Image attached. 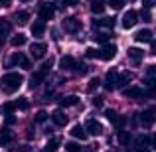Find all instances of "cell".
Listing matches in <instances>:
<instances>
[{
	"label": "cell",
	"instance_id": "1",
	"mask_svg": "<svg viewBox=\"0 0 156 152\" xmlns=\"http://www.w3.org/2000/svg\"><path fill=\"white\" fill-rule=\"evenodd\" d=\"M22 83H24V77L16 71H10V73H6V75H2V89L6 93L18 91V89L22 87Z\"/></svg>",
	"mask_w": 156,
	"mask_h": 152
},
{
	"label": "cell",
	"instance_id": "2",
	"mask_svg": "<svg viewBox=\"0 0 156 152\" xmlns=\"http://www.w3.org/2000/svg\"><path fill=\"white\" fill-rule=\"evenodd\" d=\"M61 26H63V30L69 32V34H77V32L81 30V22L75 18V16H69V18H65Z\"/></svg>",
	"mask_w": 156,
	"mask_h": 152
},
{
	"label": "cell",
	"instance_id": "3",
	"mask_svg": "<svg viewBox=\"0 0 156 152\" xmlns=\"http://www.w3.org/2000/svg\"><path fill=\"white\" fill-rule=\"evenodd\" d=\"M140 122L144 126H150L156 122V107H150V109H144L140 113Z\"/></svg>",
	"mask_w": 156,
	"mask_h": 152
},
{
	"label": "cell",
	"instance_id": "4",
	"mask_svg": "<svg viewBox=\"0 0 156 152\" xmlns=\"http://www.w3.org/2000/svg\"><path fill=\"white\" fill-rule=\"evenodd\" d=\"M105 89L107 91H113L115 87L119 85V73L115 71V69H111V71H107V77H105Z\"/></svg>",
	"mask_w": 156,
	"mask_h": 152
},
{
	"label": "cell",
	"instance_id": "5",
	"mask_svg": "<svg viewBox=\"0 0 156 152\" xmlns=\"http://www.w3.org/2000/svg\"><path fill=\"white\" fill-rule=\"evenodd\" d=\"M46 50H48V46H46V44H42V42H36V44H32V46H30V53H32L34 59H42V57L46 55Z\"/></svg>",
	"mask_w": 156,
	"mask_h": 152
},
{
	"label": "cell",
	"instance_id": "6",
	"mask_svg": "<svg viewBox=\"0 0 156 152\" xmlns=\"http://www.w3.org/2000/svg\"><path fill=\"white\" fill-rule=\"evenodd\" d=\"M85 130H87L91 136H99V134L103 133V126H101V122H97L95 118H89V121L85 122Z\"/></svg>",
	"mask_w": 156,
	"mask_h": 152
},
{
	"label": "cell",
	"instance_id": "7",
	"mask_svg": "<svg viewBox=\"0 0 156 152\" xmlns=\"http://www.w3.org/2000/svg\"><path fill=\"white\" fill-rule=\"evenodd\" d=\"M138 22V14L134 10H129V12H125V16H122V28H126V30H129V28H133L134 24Z\"/></svg>",
	"mask_w": 156,
	"mask_h": 152
},
{
	"label": "cell",
	"instance_id": "8",
	"mask_svg": "<svg viewBox=\"0 0 156 152\" xmlns=\"http://www.w3.org/2000/svg\"><path fill=\"white\" fill-rule=\"evenodd\" d=\"M99 51H101V53H99V57H101L103 61H111L115 55H117V48L111 46V44H105L103 50H99Z\"/></svg>",
	"mask_w": 156,
	"mask_h": 152
},
{
	"label": "cell",
	"instance_id": "9",
	"mask_svg": "<svg viewBox=\"0 0 156 152\" xmlns=\"http://www.w3.org/2000/svg\"><path fill=\"white\" fill-rule=\"evenodd\" d=\"M53 14H55V8L51 6V4H42L40 6V20H51L53 18Z\"/></svg>",
	"mask_w": 156,
	"mask_h": 152
},
{
	"label": "cell",
	"instance_id": "10",
	"mask_svg": "<svg viewBox=\"0 0 156 152\" xmlns=\"http://www.w3.org/2000/svg\"><path fill=\"white\" fill-rule=\"evenodd\" d=\"M126 55H129V59L133 61V63H140L142 57H144V51H142L140 48H129V50H126Z\"/></svg>",
	"mask_w": 156,
	"mask_h": 152
},
{
	"label": "cell",
	"instance_id": "11",
	"mask_svg": "<svg viewBox=\"0 0 156 152\" xmlns=\"http://www.w3.org/2000/svg\"><path fill=\"white\" fill-rule=\"evenodd\" d=\"M122 95H125L126 99H140V97L146 95V93L142 91L140 87H126L125 91H122Z\"/></svg>",
	"mask_w": 156,
	"mask_h": 152
},
{
	"label": "cell",
	"instance_id": "12",
	"mask_svg": "<svg viewBox=\"0 0 156 152\" xmlns=\"http://www.w3.org/2000/svg\"><path fill=\"white\" fill-rule=\"evenodd\" d=\"M134 40H136V42H140V44L152 42V32H150V30H144V28H142V30H138L136 34H134Z\"/></svg>",
	"mask_w": 156,
	"mask_h": 152
},
{
	"label": "cell",
	"instance_id": "13",
	"mask_svg": "<svg viewBox=\"0 0 156 152\" xmlns=\"http://www.w3.org/2000/svg\"><path fill=\"white\" fill-rule=\"evenodd\" d=\"M51 121L55 122L57 126H65L67 125V115H65L63 111H53L51 113Z\"/></svg>",
	"mask_w": 156,
	"mask_h": 152
},
{
	"label": "cell",
	"instance_id": "14",
	"mask_svg": "<svg viewBox=\"0 0 156 152\" xmlns=\"http://www.w3.org/2000/svg\"><path fill=\"white\" fill-rule=\"evenodd\" d=\"M75 65L77 63H75V59H73L71 55H63L59 59V69H63V71H69V69H73Z\"/></svg>",
	"mask_w": 156,
	"mask_h": 152
},
{
	"label": "cell",
	"instance_id": "15",
	"mask_svg": "<svg viewBox=\"0 0 156 152\" xmlns=\"http://www.w3.org/2000/svg\"><path fill=\"white\" fill-rule=\"evenodd\" d=\"M46 73H48V71H44V69H40V71H36L34 75L30 77V87H32V89H34V87H38V85L42 83L44 79H46Z\"/></svg>",
	"mask_w": 156,
	"mask_h": 152
},
{
	"label": "cell",
	"instance_id": "16",
	"mask_svg": "<svg viewBox=\"0 0 156 152\" xmlns=\"http://www.w3.org/2000/svg\"><path fill=\"white\" fill-rule=\"evenodd\" d=\"M71 136H75V138H79V140H87V136H89V133L85 130V126H81V125H75L71 129Z\"/></svg>",
	"mask_w": 156,
	"mask_h": 152
},
{
	"label": "cell",
	"instance_id": "17",
	"mask_svg": "<svg viewBox=\"0 0 156 152\" xmlns=\"http://www.w3.org/2000/svg\"><path fill=\"white\" fill-rule=\"evenodd\" d=\"M44 32H46V22H44V20H38V22L32 24V34H34L36 38L44 36Z\"/></svg>",
	"mask_w": 156,
	"mask_h": 152
},
{
	"label": "cell",
	"instance_id": "18",
	"mask_svg": "<svg viewBox=\"0 0 156 152\" xmlns=\"http://www.w3.org/2000/svg\"><path fill=\"white\" fill-rule=\"evenodd\" d=\"M12 140H14V133H12L10 129H2V133H0V144L6 146V144H10Z\"/></svg>",
	"mask_w": 156,
	"mask_h": 152
},
{
	"label": "cell",
	"instance_id": "19",
	"mask_svg": "<svg viewBox=\"0 0 156 152\" xmlns=\"http://www.w3.org/2000/svg\"><path fill=\"white\" fill-rule=\"evenodd\" d=\"M115 20L113 18H101V20H93V28H113Z\"/></svg>",
	"mask_w": 156,
	"mask_h": 152
},
{
	"label": "cell",
	"instance_id": "20",
	"mask_svg": "<svg viewBox=\"0 0 156 152\" xmlns=\"http://www.w3.org/2000/svg\"><path fill=\"white\" fill-rule=\"evenodd\" d=\"M119 142H121L125 148H129L130 142H133V136H130V133H126V130H119Z\"/></svg>",
	"mask_w": 156,
	"mask_h": 152
},
{
	"label": "cell",
	"instance_id": "21",
	"mask_svg": "<svg viewBox=\"0 0 156 152\" xmlns=\"http://www.w3.org/2000/svg\"><path fill=\"white\" fill-rule=\"evenodd\" d=\"M59 144H61L59 138H57V136H51L50 140L46 142V148H44V150H46V152H55L57 148H59Z\"/></svg>",
	"mask_w": 156,
	"mask_h": 152
},
{
	"label": "cell",
	"instance_id": "22",
	"mask_svg": "<svg viewBox=\"0 0 156 152\" xmlns=\"http://www.w3.org/2000/svg\"><path fill=\"white\" fill-rule=\"evenodd\" d=\"M79 103V97L77 95H69V97H63V99L59 101V105L61 107H73V105H77Z\"/></svg>",
	"mask_w": 156,
	"mask_h": 152
},
{
	"label": "cell",
	"instance_id": "23",
	"mask_svg": "<svg viewBox=\"0 0 156 152\" xmlns=\"http://www.w3.org/2000/svg\"><path fill=\"white\" fill-rule=\"evenodd\" d=\"M24 59H26V55H24V53H20V51L12 53V57H10V67H14V65H22Z\"/></svg>",
	"mask_w": 156,
	"mask_h": 152
},
{
	"label": "cell",
	"instance_id": "24",
	"mask_svg": "<svg viewBox=\"0 0 156 152\" xmlns=\"http://www.w3.org/2000/svg\"><path fill=\"white\" fill-rule=\"evenodd\" d=\"M130 81H133V73L125 71V73H121V75H119V85H117V87H125V85H129Z\"/></svg>",
	"mask_w": 156,
	"mask_h": 152
},
{
	"label": "cell",
	"instance_id": "25",
	"mask_svg": "<svg viewBox=\"0 0 156 152\" xmlns=\"http://www.w3.org/2000/svg\"><path fill=\"white\" fill-rule=\"evenodd\" d=\"M28 20H30V12H26V10H20V12H16V22L18 24H28Z\"/></svg>",
	"mask_w": 156,
	"mask_h": 152
},
{
	"label": "cell",
	"instance_id": "26",
	"mask_svg": "<svg viewBox=\"0 0 156 152\" xmlns=\"http://www.w3.org/2000/svg\"><path fill=\"white\" fill-rule=\"evenodd\" d=\"M126 121H129V118H126V115H119V117H117V121H115V129H117V130H122V129H125V126H126Z\"/></svg>",
	"mask_w": 156,
	"mask_h": 152
},
{
	"label": "cell",
	"instance_id": "27",
	"mask_svg": "<svg viewBox=\"0 0 156 152\" xmlns=\"http://www.w3.org/2000/svg\"><path fill=\"white\" fill-rule=\"evenodd\" d=\"M91 12L93 14H103L105 12V4L101 2V0H95V2L91 4Z\"/></svg>",
	"mask_w": 156,
	"mask_h": 152
},
{
	"label": "cell",
	"instance_id": "28",
	"mask_svg": "<svg viewBox=\"0 0 156 152\" xmlns=\"http://www.w3.org/2000/svg\"><path fill=\"white\" fill-rule=\"evenodd\" d=\"M26 42H28V40H26V36H24V34H18V36H14V38H12V46H14V48L24 46Z\"/></svg>",
	"mask_w": 156,
	"mask_h": 152
},
{
	"label": "cell",
	"instance_id": "29",
	"mask_svg": "<svg viewBox=\"0 0 156 152\" xmlns=\"http://www.w3.org/2000/svg\"><path fill=\"white\" fill-rule=\"evenodd\" d=\"M99 85H101V79H99V77H93V79L89 81V85H87V91H89V93H93L97 87H99Z\"/></svg>",
	"mask_w": 156,
	"mask_h": 152
},
{
	"label": "cell",
	"instance_id": "30",
	"mask_svg": "<svg viewBox=\"0 0 156 152\" xmlns=\"http://www.w3.org/2000/svg\"><path fill=\"white\" fill-rule=\"evenodd\" d=\"M12 30V26H10V22H8L6 18H0V32H4V34H8V32Z\"/></svg>",
	"mask_w": 156,
	"mask_h": 152
},
{
	"label": "cell",
	"instance_id": "31",
	"mask_svg": "<svg viewBox=\"0 0 156 152\" xmlns=\"http://www.w3.org/2000/svg\"><path fill=\"white\" fill-rule=\"evenodd\" d=\"M65 150L67 152H81V146L77 144V142H67V144H65Z\"/></svg>",
	"mask_w": 156,
	"mask_h": 152
},
{
	"label": "cell",
	"instance_id": "32",
	"mask_svg": "<svg viewBox=\"0 0 156 152\" xmlns=\"http://www.w3.org/2000/svg\"><path fill=\"white\" fill-rule=\"evenodd\" d=\"M87 71H89V67L85 63H77L75 65V73H77V75H85Z\"/></svg>",
	"mask_w": 156,
	"mask_h": 152
},
{
	"label": "cell",
	"instance_id": "33",
	"mask_svg": "<svg viewBox=\"0 0 156 152\" xmlns=\"http://www.w3.org/2000/svg\"><path fill=\"white\" fill-rule=\"evenodd\" d=\"M16 109H18V105H16V103H6V105H4V113H6V115H12Z\"/></svg>",
	"mask_w": 156,
	"mask_h": 152
},
{
	"label": "cell",
	"instance_id": "34",
	"mask_svg": "<svg viewBox=\"0 0 156 152\" xmlns=\"http://www.w3.org/2000/svg\"><path fill=\"white\" fill-rule=\"evenodd\" d=\"M109 4H111V8H113V10H121L122 4H125V0H109Z\"/></svg>",
	"mask_w": 156,
	"mask_h": 152
},
{
	"label": "cell",
	"instance_id": "35",
	"mask_svg": "<svg viewBox=\"0 0 156 152\" xmlns=\"http://www.w3.org/2000/svg\"><path fill=\"white\" fill-rule=\"evenodd\" d=\"M93 40L99 44H107V40H109V34H95L93 36Z\"/></svg>",
	"mask_w": 156,
	"mask_h": 152
},
{
	"label": "cell",
	"instance_id": "36",
	"mask_svg": "<svg viewBox=\"0 0 156 152\" xmlns=\"http://www.w3.org/2000/svg\"><path fill=\"white\" fill-rule=\"evenodd\" d=\"M105 117H107V118H109V121H111V122L115 125V121H117L119 113H117V111H105Z\"/></svg>",
	"mask_w": 156,
	"mask_h": 152
},
{
	"label": "cell",
	"instance_id": "37",
	"mask_svg": "<svg viewBox=\"0 0 156 152\" xmlns=\"http://www.w3.org/2000/svg\"><path fill=\"white\" fill-rule=\"evenodd\" d=\"M146 97H150V99H156V83L148 85V91H146Z\"/></svg>",
	"mask_w": 156,
	"mask_h": 152
},
{
	"label": "cell",
	"instance_id": "38",
	"mask_svg": "<svg viewBox=\"0 0 156 152\" xmlns=\"http://www.w3.org/2000/svg\"><path fill=\"white\" fill-rule=\"evenodd\" d=\"M46 118H48V113H46V111H40V113H36V118H34V121L36 122H44Z\"/></svg>",
	"mask_w": 156,
	"mask_h": 152
},
{
	"label": "cell",
	"instance_id": "39",
	"mask_svg": "<svg viewBox=\"0 0 156 152\" xmlns=\"http://www.w3.org/2000/svg\"><path fill=\"white\" fill-rule=\"evenodd\" d=\"M99 50H93V48H87V50H85V55L87 57H99Z\"/></svg>",
	"mask_w": 156,
	"mask_h": 152
},
{
	"label": "cell",
	"instance_id": "40",
	"mask_svg": "<svg viewBox=\"0 0 156 152\" xmlns=\"http://www.w3.org/2000/svg\"><path fill=\"white\" fill-rule=\"evenodd\" d=\"M16 105H18V109H22V111H26L28 107H30V103H28V99H20L18 103H16Z\"/></svg>",
	"mask_w": 156,
	"mask_h": 152
},
{
	"label": "cell",
	"instance_id": "41",
	"mask_svg": "<svg viewBox=\"0 0 156 152\" xmlns=\"http://www.w3.org/2000/svg\"><path fill=\"white\" fill-rule=\"evenodd\" d=\"M133 152H148V148H146V146H140V144H134Z\"/></svg>",
	"mask_w": 156,
	"mask_h": 152
},
{
	"label": "cell",
	"instance_id": "42",
	"mask_svg": "<svg viewBox=\"0 0 156 152\" xmlns=\"http://www.w3.org/2000/svg\"><path fill=\"white\" fill-rule=\"evenodd\" d=\"M154 2H156V0H142V6L148 10V8H152V6H154Z\"/></svg>",
	"mask_w": 156,
	"mask_h": 152
},
{
	"label": "cell",
	"instance_id": "43",
	"mask_svg": "<svg viewBox=\"0 0 156 152\" xmlns=\"http://www.w3.org/2000/svg\"><path fill=\"white\" fill-rule=\"evenodd\" d=\"M142 20H144V22H152V16L148 14V10H146V12L142 10Z\"/></svg>",
	"mask_w": 156,
	"mask_h": 152
},
{
	"label": "cell",
	"instance_id": "44",
	"mask_svg": "<svg viewBox=\"0 0 156 152\" xmlns=\"http://www.w3.org/2000/svg\"><path fill=\"white\" fill-rule=\"evenodd\" d=\"M16 152H32V146H28V144H24V146H20Z\"/></svg>",
	"mask_w": 156,
	"mask_h": 152
},
{
	"label": "cell",
	"instance_id": "45",
	"mask_svg": "<svg viewBox=\"0 0 156 152\" xmlns=\"http://www.w3.org/2000/svg\"><path fill=\"white\" fill-rule=\"evenodd\" d=\"M93 105H95V107H101V105H103V99H101V97H95V99H93Z\"/></svg>",
	"mask_w": 156,
	"mask_h": 152
},
{
	"label": "cell",
	"instance_id": "46",
	"mask_svg": "<svg viewBox=\"0 0 156 152\" xmlns=\"http://www.w3.org/2000/svg\"><path fill=\"white\" fill-rule=\"evenodd\" d=\"M77 2H79V0H63V4H65V6H75Z\"/></svg>",
	"mask_w": 156,
	"mask_h": 152
},
{
	"label": "cell",
	"instance_id": "47",
	"mask_svg": "<svg viewBox=\"0 0 156 152\" xmlns=\"http://www.w3.org/2000/svg\"><path fill=\"white\" fill-rule=\"evenodd\" d=\"M4 40H6V34H4V32H0V46H4Z\"/></svg>",
	"mask_w": 156,
	"mask_h": 152
},
{
	"label": "cell",
	"instance_id": "48",
	"mask_svg": "<svg viewBox=\"0 0 156 152\" xmlns=\"http://www.w3.org/2000/svg\"><path fill=\"white\" fill-rule=\"evenodd\" d=\"M14 121H16V118L12 117V115H8V117H6V122H8V125H12V122H14Z\"/></svg>",
	"mask_w": 156,
	"mask_h": 152
},
{
	"label": "cell",
	"instance_id": "49",
	"mask_svg": "<svg viewBox=\"0 0 156 152\" xmlns=\"http://www.w3.org/2000/svg\"><path fill=\"white\" fill-rule=\"evenodd\" d=\"M150 144H152L154 148H156V134H152V136H150Z\"/></svg>",
	"mask_w": 156,
	"mask_h": 152
},
{
	"label": "cell",
	"instance_id": "50",
	"mask_svg": "<svg viewBox=\"0 0 156 152\" xmlns=\"http://www.w3.org/2000/svg\"><path fill=\"white\" fill-rule=\"evenodd\" d=\"M10 4V0H0V6H8Z\"/></svg>",
	"mask_w": 156,
	"mask_h": 152
},
{
	"label": "cell",
	"instance_id": "51",
	"mask_svg": "<svg viewBox=\"0 0 156 152\" xmlns=\"http://www.w3.org/2000/svg\"><path fill=\"white\" fill-rule=\"evenodd\" d=\"M22 2H28V0H22Z\"/></svg>",
	"mask_w": 156,
	"mask_h": 152
}]
</instances>
